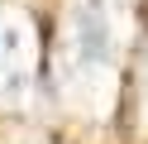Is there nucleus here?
I'll list each match as a JSON object with an SVG mask.
<instances>
[{
	"instance_id": "1",
	"label": "nucleus",
	"mask_w": 148,
	"mask_h": 144,
	"mask_svg": "<svg viewBox=\"0 0 148 144\" xmlns=\"http://www.w3.org/2000/svg\"><path fill=\"white\" fill-rule=\"evenodd\" d=\"M129 10L134 0H72L62 19V53L72 58V72L105 77L119 63V48L129 38Z\"/></svg>"
}]
</instances>
